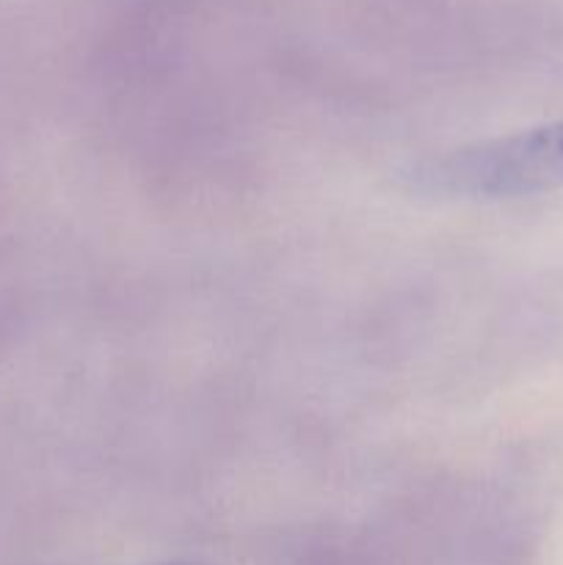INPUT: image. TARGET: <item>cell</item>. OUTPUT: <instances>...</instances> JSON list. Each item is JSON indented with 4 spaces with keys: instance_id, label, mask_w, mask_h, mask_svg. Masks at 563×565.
<instances>
[{
    "instance_id": "1",
    "label": "cell",
    "mask_w": 563,
    "mask_h": 565,
    "mask_svg": "<svg viewBox=\"0 0 563 565\" xmlns=\"http://www.w3.org/2000/svg\"><path fill=\"white\" fill-rule=\"evenodd\" d=\"M408 193L439 202H500L563 188V119L464 143L401 171Z\"/></svg>"
},
{
    "instance_id": "2",
    "label": "cell",
    "mask_w": 563,
    "mask_h": 565,
    "mask_svg": "<svg viewBox=\"0 0 563 565\" xmlns=\"http://www.w3.org/2000/svg\"><path fill=\"white\" fill-rule=\"evenodd\" d=\"M160 565H204V563H188V561H177V563H160Z\"/></svg>"
}]
</instances>
